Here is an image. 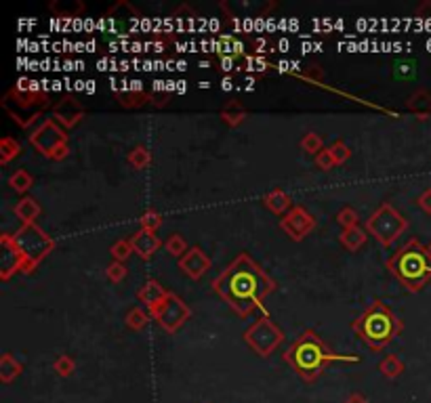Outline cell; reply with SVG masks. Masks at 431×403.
Masks as SVG:
<instances>
[{
    "mask_svg": "<svg viewBox=\"0 0 431 403\" xmlns=\"http://www.w3.org/2000/svg\"><path fill=\"white\" fill-rule=\"evenodd\" d=\"M211 288L238 318L247 320L255 311H263L269 318L265 299L278 290V282L265 273L251 254L242 252L213 279Z\"/></svg>",
    "mask_w": 431,
    "mask_h": 403,
    "instance_id": "obj_1",
    "label": "cell"
},
{
    "mask_svg": "<svg viewBox=\"0 0 431 403\" xmlns=\"http://www.w3.org/2000/svg\"><path fill=\"white\" fill-rule=\"evenodd\" d=\"M282 357L297 372V376H301L305 383H314L333 361H353V363L360 361V357H355V355L335 353L322 340V336L312 327L303 330Z\"/></svg>",
    "mask_w": 431,
    "mask_h": 403,
    "instance_id": "obj_2",
    "label": "cell"
},
{
    "mask_svg": "<svg viewBox=\"0 0 431 403\" xmlns=\"http://www.w3.org/2000/svg\"><path fill=\"white\" fill-rule=\"evenodd\" d=\"M387 269L408 292H421L431 279L430 248L413 238L387 260Z\"/></svg>",
    "mask_w": 431,
    "mask_h": 403,
    "instance_id": "obj_3",
    "label": "cell"
},
{
    "mask_svg": "<svg viewBox=\"0 0 431 403\" xmlns=\"http://www.w3.org/2000/svg\"><path fill=\"white\" fill-rule=\"evenodd\" d=\"M0 105L17 126L28 131L51 105V99L49 92L38 86V82L21 78L4 92Z\"/></svg>",
    "mask_w": 431,
    "mask_h": 403,
    "instance_id": "obj_4",
    "label": "cell"
},
{
    "mask_svg": "<svg viewBox=\"0 0 431 403\" xmlns=\"http://www.w3.org/2000/svg\"><path fill=\"white\" fill-rule=\"evenodd\" d=\"M404 323L383 301H372L358 320L351 322V330L372 351H383L400 332Z\"/></svg>",
    "mask_w": 431,
    "mask_h": 403,
    "instance_id": "obj_5",
    "label": "cell"
},
{
    "mask_svg": "<svg viewBox=\"0 0 431 403\" xmlns=\"http://www.w3.org/2000/svg\"><path fill=\"white\" fill-rule=\"evenodd\" d=\"M13 236V242L17 246V250L21 252V258H23V273H32L55 248L57 242L45 231L40 229L36 223H28V225H21Z\"/></svg>",
    "mask_w": 431,
    "mask_h": 403,
    "instance_id": "obj_6",
    "label": "cell"
},
{
    "mask_svg": "<svg viewBox=\"0 0 431 403\" xmlns=\"http://www.w3.org/2000/svg\"><path fill=\"white\" fill-rule=\"evenodd\" d=\"M28 141L47 160L61 162L70 156V137H68V131L61 124H57L53 118H47L40 126H36L28 135Z\"/></svg>",
    "mask_w": 431,
    "mask_h": 403,
    "instance_id": "obj_7",
    "label": "cell"
},
{
    "mask_svg": "<svg viewBox=\"0 0 431 403\" xmlns=\"http://www.w3.org/2000/svg\"><path fill=\"white\" fill-rule=\"evenodd\" d=\"M366 234H370L383 248H389L408 229V219H404L389 202H383L364 223Z\"/></svg>",
    "mask_w": 431,
    "mask_h": 403,
    "instance_id": "obj_8",
    "label": "cell"
},
{
    "mask_svg": "<svg viewBox=\"0 0 431 403\" xmlns=\"http://www.w3.org/2000/svg\"><path fill=\"white\" fill-rule=\"evenodd\" d=\"M284 340V332L271 322L267 315L259 318L247 332H244V342L257 353L259 357H269Z\"/></svg>",
    "mask_w": 431,
    "mask_h": 403,
    "instance_id": "obj_9",
    "label": "cell"
},
{
    "mask_svg": "<svg viewBox=\"0 0 431 403\" xmlns=\"http://www.w3.org/2000/svg\"><path fill=\"white\" fill-rule=\"evenodd\" d=\"M150 315L158 322V325H160L165 332L175 334L183 323L191 318V309L185 305V301H183L179 294L169 292V296H167Z\"/></svg>",
    "mask_w": 431,
    "mask_h": 403,
    "instance_id": "obj_10",
    "label": "cell"
},
{
    "mask_svg": "<svg viewBox=\"0 0 431 403\" xmlns=\"http://www.w3.org/2000/svg\"><path fill=\"white\" fill-rule=\"evenodd\" d=\"M280 229L293 240V242H303L314 229H316V217L301 204H295L293 210L280 219Z\"/></svg>",
    "mask_w": 431,
    "mask_h": 403,
    "instance_id": "obj_11",
    "label": "cell"
},
{
    "mask_svg": "<svg viewBox=\"0 0 431 403\" xmlns=\"http://www.w3.org/2000/svg\"><path fill=\"white\" fill-rule=\"evenodd\" d=\"M51 114H53V120L57 124H61L66 131L74 128L78 122H83L86 118V109L81 105V101L72 95H66L61 97L53 107H51Z\"/></svg>",
    "mask_w": 431,
    "mask_h": 403,
    "instance_id": "obj_12",
    "label": "cell"
},
{
    "mask_svg": "<svg viewBox=\"0 0 431 403\" xmlns=\"http://www.w3.org/2000/svg\"><path fill=\"white\" fill-rule=\"evenodd\" d=\"M15 273H23V258L13 242V236L2 234L0 236V279L8 282Z\"/></svg>",
    "mask_w": 431,
    "mask_h": 403,
    "instance_id": "obj_13",
    "label": "cell"
},
{
    "mask_svg": "<svg viewBox=\"0 0 431 403\" xmlns=\"http://www.w3.org/2000/svg\"><path fill=\"white\" fill-rule=\"evenodd\" d=\"M213 260L208 258V254L200 248V246H191L181 258H179V269L181 273H185L189 279L198 282L202 279V275L211 269Z\"/></svg>",
    "mask_w": 431,
    "mask_h": 403,
    "instance_id": "obj_14",
    "label": "cell"
},
{
    "mask_svg": "<svg viewBox=\"0 0 431 403\" xmlns=\"http://www.w3.org/2000/svg\"><path fill=\"white\" fill-rule=\"evenodd\" d=\"M129 240H131V246H133L135 254L141 256L143 260H150L160 250V246H165L163 240L156 236V231H146V229L135 231Z\"/></svg>",
    "mask_w": 431,
    "mask_h": 403,
    "instance_id": "obj_15",
    "label": "cell"
},
{
    "mask_svg": "<svg viewBox=\"0 0 431 403\" xmlns=\"http://www.w3.org/2000/svg\"><path fill=\"white\" fill-rule=\"evenodd\" d=\"M167 296H169V290H165V286H163L158 279H148V282L139 288V292H137L139 303H143V307H146L150 313H152Z\"/></svg>",
    "mask_w": 431,
    "mask_h": 403,
    "instance_id": "obj_16",
    "label": "cell"
},
{
    "mask_svg": "<svg viewBox=\"0 0 431 403\" xmlns=\"http://www.w3.org/2000/svg\"><path fill=\"white\" fill-rule=\"evenodd\" d=\"M263 204H265V208L269 210V212H273V215H278V217H286L290 210H293V198L284 191V189H280V187H276V189H271L269 193H265L263 196Z\"/></svg>",
    "mask_w": 431,
    "mask_h": 403,
    "instance_id": "obj_17",
    "label": "cell"
},
{
    "mask_svg": "<svg viewBox=\"0 0 431 403\" xmlns=\"http://www.w3.org/2000/svg\"><path fill=\"white\" fill-rule=\"evenodd\" d=\"M152 95L141 88H129V90H116V99L124 109H141L143 105L152 103Z\"/></svg>",
    "mask_w": 431,
    "mask_h": 403,
    "instance_id": "obj_18",
    "label": "cell"
},
{
    "mask_svg": "<svg viewBox=\"0 0 431 403\" xmlns=\"http://www.w3.org/2000/svg\"><path fill=\"white\" fill-rule=\"evenodd\" d=\"M13 212H15V217H17L23 225H28V223H36V219L40 217L42 208H40V204H38L36 198L23 196V198L13 206Z\"/></svg>",
    "mask_w": 431,
    "mask_h": 403,
    "instance_id": "obj_19",
    "label": "cell"
},
{
    "mask_svg": "<svg viewBox=\"0 0 431 403\" xmlns=\"http://www.w3.org/2000/svg\"><path fill=\"white\" fill-rule=\"evenodd\" d=\"M408 112H413L415 116H419V120H427L431 114V92L427 88H417L408 101H406Z\"/></svg>",
    "mask_w": 431,
    "mask_h": 403,
    "instance_id": "obj_20",
    "label": "cell"
},
{
    "mask_svg": "<svg viewBox=\"0 0 431 403\" xmlns=\"http://www.w3.org/2000/svg\"><path fill=\"white\" fill-rule=\"evenodd\" d=\"M217 53L221 57H234V59L247 57V44L232 34H223L217 38Z\"/></svg>",
    "mask_w": 431,
    "mask_h": 403,
    "instance_id": "obj_21",
    "label": "cell"
},
{
    "mask_svg": "<svg viewBox=\"0 0 431 403\" xmlns=\"http://www.w3.org/2000/svg\"><path fill=\"white\" fill-rule=\"evenodd\" d=\"M49 11L59 19H72L86 13V4L81 0H53L49 2Z\"/></svg>",
    "mask_w": 431,
    "mask_h": 403,
    "instance_id": "obj_22",
    "label": "cell"
},
{
    "mask_svg": "<svg viewBox=\"0 0 431 403\" xmlns=\"http://www.w3.org/2000/svg\"><path fill=\"white\" fill-rule=\"evenodd\" d=\"M219 116L230 128H238L247 120V107L240 101H228Z\"/></svg>",
    "mask_w": 431,
    "mask_h": 403,
    "instance_id": "obj_23",
    "label": "cell"
},
{
    "mask_svg": "<svg viewBox=\"0 0 431 403\" xmlns=\"http://www.w3.org/2000/svg\"><path fill=\"white\" fill-rule=\"evenodd\" d=\"M21 372H23L21 361H17L11 353H4L0 357V380L4 385H11L17 376H21Z\"/></svg>",
    "mask_w": 431,
    "mask_h": 403,
    "instance_id": "obj_24",
    "label": "cell"
},
{
    "mask_svg": "<svg viewBox=\"0 0 431 403\" xmlns=\"http://www.w3.org/2000/svg\"><path fill=\"white\" fill-rule=\"evenodd\" d=\"M366 240H368V234H366V229H362V227L343 229L341 236H339L341 246H343L345 250H349V252H358V250L366 243Z\"/></svg>",
    "mask_w": 431,
    "mask_h": 403,
    "instance_id": "obj_25",
    "label": "cell"
},
{
    "mask_svg": "<svg viewBox=\"0 0 431 403\" xmlns=\"http://www.w3.org/2000/svg\"><path fill=\"white\" fill-rule=\"evenodd\" d=\"M32 185H34V176H32L25 168H19V170H15V172L8 176V187H11L13 191L21 193V196H25V193L32 189Z\"/></svg>",
    "mask_w": 431,
    "mask_h": 403,
    "instance_id": "obj_26",
    "label": "cell"
},
{
    "mask_svg": "<svg viewBox=\"0 0 431 403\" xmlns=\"http://www.w3.org/2000/svg\"><path fill=\"white\" fill-rule=\"evenodd\" d=\"M17 156H21V143L15 137H2L0 139V164L6 166Z\"/></svg>",
    "mask_w": 431,
    "mask_h": 403,
    "instance_id": "obj_27",
    "label": "cell"
},
{
    "mask_svg": "<svg viewBox=\"0 0 431 403\" xmlns=\"http://www.w3.org/2000/svg\"><path fill=\"white\" fill-rule=\"evenodd\" d=\"M126 162L135 168V170H143L152 164V154L146 145H135L129 156H126Z\"/></svg>",
    "mask_w": 431,
    "mask_h": 403,
    "instance_id": "obj_28",
    "label": "cell"
},
{
    "mask_svg": "<svg viewBox=\"0 0 431 403\" xmlns=\"http://www.w3.org/2000/svg\"><path fill=\"white\" fill-rule=\"evenodd\" d=\"M148 322H150V311H143L141 307H133V309L126 313V318H124L126 327L133 330V332L143 330V327L148 325Z\"/></svg>",
    "mask_w": 431,
    "mask_h": 403,
    "instance_id": "obj_29",
    "label": "cell"
},
{
    "mask_svg": "<svg viewBox=\"0 0 431 403\" xmlns=\"http://www.w3.org/2000/svg\"><path fill=\"white\" fill-rule=\"evenodd\" d=\"M301 150L305 152V154H309V156H318L320 152H324L326 148H324V141H322V137L318 135V133H314V131H309V133H305V137L301 139Z\"/></svg>",
    "mask_w": 431,
    "mask_h": 403,
    "instance_id": "obj_30",
    "label": "cell"
},
{
    "mask_svg": "<svg viewBox=\"0 0 431 403\" xmlns=\"http://www.w3.org/2000/svg\"><path fill=\"white\" fill-rule=\"evenodd\" d=\"M379 370H381V374L383 376H387V378H398L402 372H404V363H402V359L398 357V355H387L381 363H379Z\"/></svg>",
    "mask_w": 431,
    "mask_h": 403,
    "instance_id": "obj_31",
    "label": "cell"
},
{
    "mask_svg": "<svg viewBox=\"0 0 431 403\" xmlns=\"http://www.w3.org/2000/svg\"><path fill=\"white\" fill-rule=\"evenodd\" d=\"M295 76L314 84V86H324V70L318 64H309L303 72H295Z\"/></svg>",
    "mask_w": 431,
    "mask_h": 403,
    "instance_id": "obj_32",
    "label": "cell"
},
{
    "mask_svg": "<svg viewBox=\"0 0 431 403\" xmlns=\"http://www.w3.org/2000/svg\"><path fill=\"white\" fill-rule=\"evenodd\" d=\"M163 215L158 212V210H154V208H148L141 217H139V225H141V229H146V231H156L160 225H163Z\"/></svg>",
    "mask_w": 431,
    "mask_h": 403,
    "instance_id": "obj_33",
    "label": "cell"
},
{
    "mask_svg": "<svg viewBox=\"0 0 431 403\" xmlns=\"http://www.w3.org/2000/svg\"><path fill=\"white\" fill-rule=\"evenodd\" d=\"M337 223L343 227V229H351V227H360V215L355 208L351 206H343L339 212H337Z\"/></svg>",
    "mask_w": 431,
    "mask_h": 403,
    "instance_id": "obj_34",
    "label": "cell"
},
{
    "mask_svg": "<svg viewBox=\"0 0 431 403\" xmlns=\"http://www.w3.org/2000/svg\"><path fill=\"white\" fill-rule=\"evenodd\" d=\"M53 370L59 374V376H72L74 374V370H76V361H74V357H70V355H57L55 357V361H53Z\"/></svg>",
    "mask_w": 431,
    "mask_h": 403,
    "instance_id": "obj_35",
    "label": "cell"
},
{
    "mask_svg": "<svg viewBox=\"0 0 431 403\" xmlns=\"http://www.w3.org/2000/svg\"><path fill=\"white\" fill-rule=\"evenodd\" d=\"M165 248H167V252L171 254V256H177V258H181L189 248H187V242H185V238L181 236V234H172L171 238L165 242Z\"/></svg>",
    "mask_w": 431,
    "mask_h": 403,
    "instance_id": "obj_36",
    "label": "cell"
},
{
    "mask_svg": "<svg viewBox=\"0 0 431 403\" xmlns=\"http://www.w3.org/2000/svg\"><path fill=\"white\" fill-rule=\"evenodd\" d=\"M329 152L333 154L337 166H341V164H345V162L351 158V150H349V145L345 143L343 139H337L335 143H331V145H329Z\"/></svg>",
    "mask_w": 431,
    "mask_h": 403,
    "instance_id": "obj_37",
    "label": "cell"
},
{
    "mask_svg": "<svg viewBox=\"0 0 431 403\" xmlns=\"http://www.w3.org/2000/svg\"><path fill=\"white\" fill-rule=\"evenodd\" d=\"M126 273H129L126 265H124V263H118V260H112V263L105 267V277H107L112 284H120V282L126 277Z\"/></svg>",
    "mask_w": 431,
    "mask_h": 403,
    "instance_id": "obj_38",
    "label": "cell"
},
{
    "mask_svg": "<svg viewBox=\"0 0 431 403\" xmlns=\"http://www.w3.org/2000/svg\"><path fill=\"white\" fill-rule=\"evenodd\" d=\"M110 252H112V258H114V260L124 263L135 250H133V246H131V240H118V242L110 248Z\"/></svg>",
    "mask_w": 431,
    "mask_h": 403,
    "instance_id": "obj_39",
    "label": "cell"
},
{
    "mask_svg": "<svg viewBox=\"0 0 431 403\" xmlns=\"http://www.w3.org/2000/svg\"><path fill=\"white\" fill-rule=\"evenodd\" d=\"M244 61H247V70H249V72L265 74V72L269 70V61H267L263 55H247Z\"/></svg>",
    "mask_w": 431,
    "mask_h": 403,
    "instance_id": "obj_40",
    "label": "cell"
},
{
    "mask_svg": "<svg viewBox=\"0 0 431 403\" xmlns=\"http://www.w3.org/2000/svg\"><path fill=\"white\" fill-rule=\"evenodd\" d=\"M316 166L320 168V170H324V172H329V170H333V168H337V164H335V158H333V154L329 152V148L324 150V152H320L318 156H316Z\"/></svg>",
    "mask_w": 431,
    "mask_h": 403,
    "instance_id": "obj_41",
    "label": "cell"
},
{
    "mask_svg": "<svg viewBox=\"0 0 431 403\" xmlns=\"http://www.w3.org/2000/svg\"><path fill=\"white\" fill-rule=\"evenodd\" d=\"M417 206H419L425 215H431V187H427V189L417 198Z\"/></svg>",
    "mask_w": 431,
    "mask_h": 403,
    "instance_id": "obj_42",
    "label": "cell"
},
{
    "mask_svg": "<svg viewBox=\"0 0 431 403\" xmlns=\"http://www.w3.org/2000/svg\"><path fill=\"white\" fill-rule=\"evenodd\" d=\"M417 17H421V19H431V0H423L419 6H417Z\"/></svg>",
    "mask_w": 431,
    "mask_h": 403,
    "instance_id": "obj_43",
    "label": "cell"
},
{
    "mask_svg": "<svg viewBox=\"0 0 431 403\" xmlns=\"http://www.w3.org/2000/svg\"><path fill=\"white\" fill-rule=\"evenodd\" d=\"M167 103H169V95H167V92H154V95H152V105L163 107V105H167Z\"/></svg>",
    "mask_w": 431,
    "mask_h": 403,
    "instance_id": "obj_44",
    "label": "cell"
},
{
    "mask_svg": "<svg viewBox=\"0 0 431 403\" xmlns=\"http://www.w3.org/2000/svg\"><path fill=\"white\" fill-rule=\"evenodd\" d=\"M234 61H236L234 57H221V59H219V66H221V70H223V72H230V70H232V66H234Z\"/></svg>",
    "mask_w": 431,
    "mask_h": 403,
    "instance_id": "obj_45",
    "label": "cell"
},
{
    "mask_svg": "<svg viewBox=\"0 0 431 403\" xmlns=\"http://www.w3.org/2000/svg\"><path fill=\"white\" fill-rule=\"evenodd\" d=\"M345 403H368V402H366V397H364V395L353 393V395H349V397H347V402Z\"/></svg>",
    "mask_w": 431,
    "mask_h": 403,
    "instance_id": "obj_46",
    "label": "cell"
},
{
    "mask_svg": "<svg viewBox=\"0 0 431 403\" xmlns=\"http://www.w3.org/2000/svg\"><path fill=\"white\" fill-rule=\"evenodd\" d=\"M427 248H430V252H431V242H430V246H427Z\"/></svg>",
    "mask_w": 431,
    "mask_h": 403,
    "instance_id": "obj_47",
    "label": "cell"
}]
</instances>
